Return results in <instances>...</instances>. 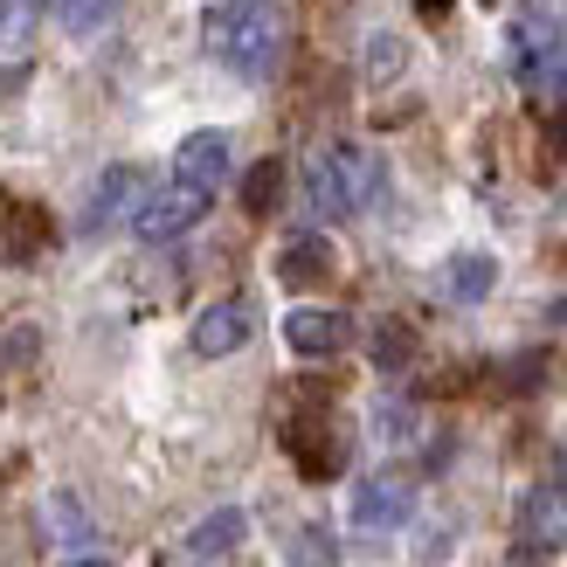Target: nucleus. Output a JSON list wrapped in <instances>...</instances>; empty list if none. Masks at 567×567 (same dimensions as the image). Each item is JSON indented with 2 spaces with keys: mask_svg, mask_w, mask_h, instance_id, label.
I'll list each match as a JSON object with an SVG mask.
<instances>
[{
  "mask_svg": "<svg viewBox=\"0 0 567 567\" xmlns=\"http://www.w3.org/2000/svg\"><path fill=\"white\" fill-rule=\"evenodd\" d=\"M202 42L215 63H229L236 76H270L277 70V49H284V14L270 0H229V8H215L202 21Z\"/></svg>",
  "mask_w": 567,
  "mask_h": 567,
  "instance_id": "nucleus-1",
  "label": "nucleus"
},
{
  "mask_svg": "<svg viewBox=\"0 0 567 567\" xmlns=\"http://www.w3.org/2000/svg\"><path fill=\"white\" fill-rule=\"evenodd\" d=\"M305 194H311V208H319L326 221H347L360 208H374L381 159L367 153V146H326V153L305 159Z\"/></svg>",
  "mask_w": 567,
  "mask_h": 567,
  "instance_id": "nucleus-2",
  "label": "nucleus"
},
{
  "mask_svg": "<svg viewBox=\"0 0 567 567\" xmlns=\"http://www.w3.org/2000/svg\"><path fill=\"white\" fill-rule=\"evenodd\" d=\"M202 215H208V187L174 181V187H159V194H138L132 229H138V243H174V236H187Z\"/></svg>",
  "mask_w": 567,
  "mask_h": 567,
  "instance_id": "nucleus-3",
  "label": "nucleus"
},
{
  "mask_svg": "<svg viewBox=\"0 0 567 567\" xmlns=\"http://www.w3.org/2000/svg\"><path fill=\"white\" fill-rule=\"evenodd\" d=\"M347 339H353V319H347V311L298 305L291 319H284V347L305 353V360H332V353H347Z\"/></svg>",
  "mask_w": 567,
  "mask_h": 567,
  "instance_id": "nucleus-4",
  "label": "nucleus"
},
{
  "mask_svg": "<svg viewBox=\"0 0 567 567\" xmlns=\"http://www.w3.org/2000/svg\"><path fill=\"white\" fill-rule=\"evenodd\" d=\"M409 513H415V485H409V477H394V471L367 477V485L353 492V526L360 533H394Z\"/></svg>",
  "mask_w": 567,
  "mask_h": 567,
  "instance_id": "nucleus-5",
  "label": "nucleus"
},
{
  "mask_svg": "<svg viewBox=\"0 0 567 567\" xmlns=\"http://www.w3.org/2000/svg\"><path fill=\"white\" fill-rule=\"evenodd\" d=\"M249 332H257L249 298H221V305H208L202 319H194V353H202V360H229L236 347H249Z\"/></svg>",
  "mask_w": 567,
  "mask_h": 567,
  "instance_id": "nucleus-6",
  "label": "nucleus"
},
{
  "mask_svg": "<svg viewBox=\"0 0 567 567\" xmlns=\"http://www.w3.org/2000/svg\"><path fill=\"white\" fill-rule=\"evenodd\" d=\"M519 540L533 554H560L567 547V485H533L519 498Z\"/></svg>",
  "mask_w": 567,
  "mask_h": 567,
  "instance_id": "nucleus-7",
  "label": "nucleus"
},
{
  "mask_svg": "<svg viewBox=\"0 0 567 567\" xmlns=\"http://www.w3.org/2000/svg\"><path fill=\"white\" fill-rule=\"evenodd\" d=\"M567 42V8L560 0H526L519 8V21H513V63L519 70H533L547 49H560Z\"/></svg>",
  "mask_w": 567,
  "mask_h": 567,
  "instance_id": "nucleus-8",
  "label": "nucleus"
},
{
  "mask_svg": "<svg viewBox=\"0 0 567 567\" xmlns=\"http://www.w3.org/2000/svg\"><path fill=\"white\" fill-rule=\"evenodd\" d=\"M138 194H146V174H138V166H111L91 194V208H83V236H104L111 221H125L138 208Z\"/></svg>",
  "mask_w": 567,
  "mask_h": 567,
  "instance_id": "nucleus-9",
  "label": "nucleus"
},
{
  "mask_svg": "<svg viewBox=\"0 0 567 567\" xmlns=\"http://www.w3.org/2000/svg\"><path fill=\"white\" fill-rule=\"evenodd\" d=\"M174 181L215 194L221 181H229V132H194V138H181V153H174Z\"/></svg>",
  "mask_w": 567,
  "mask_h": 567,
  "instance_id": "nucleus-10",
  "label": "nucleus"
},
{
  "mask_svg": "<svg viewBox=\"0 0 567 567\" xmlns=\"http://www.w3.org/2000/svg\"><path fill=\"white\" fill-rule=\"evenodd\" d=\"M277 277H284V284H326V277H332L326 236H291V243H284V257H277Z\"/></svg>",
  "mask_w": 567,
  "mask_h": 567,
  "instance_id": "nucleus-11",
  "label": "nucleus"
},
{
  "mask_svg": "<svg viewBox=\"0 0 567 567\" xmlns=\"http://www.w3.org/2000/svg\"><path fill=\"white\" fill-rule=\"evenodd\" d=\"M492 284H498V264H492V257H450V264H443V291L457 298V305L492 298Z\"/></svg>",
  "mask_w": 567,
  "mask_h": 567,
  "instance_id": "nucleus-12",
  "label": "nucleus"
},
{
  "mask_svg": "<svg viewBox=\"0 0 567 567\" xmlns=\"http://www.w3.org/2000/svg\"><path fill=\"white\" fill-rule=\"evenodd\" d=\"M243 533H249V519L236 513V505H221V513H208L202 526H194V540H187V547H194V560H221V554L243 540Z\"/></svg>",
  "mask_w": 567,
  "mask_h": 567,
  "instance_id": "nucleus-13",
  "label": "nucleus"
},
{
  "mask_svg": "<svg viewBox=\"0 0 567 567\" xmlns=\"http://www.w3.org/2000/svg\"><path fill=\"white\" fill-rule=\"evenodd\" d=\"M55 14H63V28L76 42H91L111 28V14H118V0H55Z\"/></svg>",
  "mask_w": 567,
  "mask_h": 567,
  "instance_id": "nucleus-14",
  "label": "nucleus"
},
{
  "mask_svg": "<svg viewBox=\"0 0 567 567\" xmlns=\"http://www.w3.org/2000/svg\"><path fill=\"white\" fill-rule=\"evenodd\" d=\"M284 202V159H257L249 166V181H243V208L249 215H270Z\"/></svg>",
  "mask_w": 567,
  "mask_h": 567,
  "instance_id": "nucleus-15",
  "label": "nucleus"
},
{
  "mask_svg": "<svg viewBox=\"0 0 567 567\" xmlns=\"http://www.w3.org/2000/svg\"><path fill=\"white\" fill-rule=\"evenodd\" d=\"M35 35V0H0V55H21Z\"/></svg>",
  "mask_w": 567,
  "mask_h": 567,
  "instance_id": "nucleus-16",
  "label": "nucleus"
},
{
  "mask_svg": "<svg viewBox=\"0 0 567 567\" xmlns=\"http://www.w3.org/2000/svg\"><path fill=\"white\" fill-rule=\"evenodd\" d=\"M291 560H298V567H339V560H332V540H326L319 526H305L298 540H291Z\"/></svg>",
  "mask_w": 567,
  "mask_h": 567,
  "instance_id": "nucleus-17",
  "label": "nucleus"
},
{
  "mask_svg": "<svg viewBox=\"0 0 567 567\" xmlns=\"http://www.w3.org/2000/svg\"><path fill=\"white\" fill-rule=\"evenodd\" d=\"M374 360H381V367H402V360H409V332H402V326H381V332H374Z\"/></svg>",
  "mask_w": 567,
  "mask_h": 567,
  "instance_id": "nucleus-18",
  "label": "nucleus"
},
{
  "mask_svg": "<svg viewBox=\"0 0 567 567\" xmlns=\"http://www.w3.org/2000/svg\"><path fill=\"white\" fill-rule=\"evenodd\" d=\"M35 353V326H0V360H28Z\"/></svg>",
  "mask_w": 567,
  "mask_h": 567,
  "instance_id": "nucleus-19",
  "label": "nucleus"
},
{
  "mask_svg": "<svg viewBox=\"0 0 567 567\" xmlns=\"http://www.w3.org/2000/svg\"><path fill=\"white\" fill-rule=\"evenodd\" d=\"M63 567H111V560H97V554H70Z\"/></svg>",
  "mask_w": 567,
  "mask_h": 567,
  "instance_id": "nucleus-20",
  "label": "nucleus"
},
{
  "mask_svg": "<svg viewBox=\"0 0 567 567\" xmlns=\"http://www.w3.org/2000/svg\"><path fill=\"white\" fill-rule=\"evenodd\" d=\"M554 153H560V159H567V118H560V125H554Z\"/></svg>",
  "mask_w": 567,
  "mask_h": 567,
  "instance_id": "nucleus-21",
  "label": "nucleus"
},
{
  "mask_svg": "<svg viewBox=\"0 0 567 567\" xmlns=\"http://www.w3.org/2000/svg\"><path fill=\"white\" fill-rule=\"evenodd\" d=\"M415 8H422V14H443V8H450V0H415Z\"/></svg>",
  "mask_w": 567,
  "mask_h": 567,
  "instance_id": "nucleus-22",
  "label": "nucleus"
},
{
  "mask_svg": "<svg viewBox=\"0 0 567 567\" xmlns=\"http://www.w3.org/2000/svg\"><path fill=\"white\" fill-rule=\"evenodd\" d=\"M194 567H215V560H194Z\"/></svg>",
  "mask_w": 567,
  "mask_h": 567,
  "instance_id": "nucleus-23",
  "label": "nucleus"
}]
</instances>
